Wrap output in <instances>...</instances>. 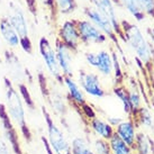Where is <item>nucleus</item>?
I'll return each mask as SVG.
<instances>
[{
  "instance_id": "nucleus-1",
  "label": "nucleus",
  "mask_w": 154,
  "mask_h": 154,
  "mask_svg": "<svg viewBox=\"0 0 154 154\" xmlns=\"http://www.w3.org/2000/svg\"><path fill=\"white\" fill-rule=\"evenodd\" d=\"M4 63L8 72V78L11 80L14 86L17 87V91L24 100V103L30 111H34L36 109V103L30 94L29 88L27 86V81L29 85L33 83V75L23 65L22 61L19 60V57L15 54L13 50L9 48L5 50Z\"/></svg>"
},
{
  "instance_id": "nucleus-2",
  "label": "nucleus",
  "mask_w": 154,
  "mask_h": 154,
  "mask_svg": "<svg viewBox=\"0 0 154 154\" xmlns=\"http://www.w3.org/2000/svg\"><path fill=\"white\" fill-rule=\"evenodd\" d=\"M2 81H4L5 96H6L5 106L7 108L9 117L13 120L14 124L16 125V127L19 129L20 136L24 138V141L27 144H30L34 140V135L26 120L24 100L17 91L16 87L14 86L11 80L8 78V75H4Z\"/></svg>"
},
{
  "instance_id": "nucleus-3",
  "label": "nucleus",
  "mask_w": 154,
  "mask_h": 154,
  "mask_svg": "<svg viewBox=\"0 0 154 154\" xmlns=\"http://www.w3.org/2000/svg\"><path fill=\"white\" fill-rule=\"evenodd\" d=\"M120 27L125 38L124 43L127 44L134 51L136 60L151 72V66L153 65L152 62L154 57L153 47L151 43L135 24L128 20H120Z\"/></svg>"
},
{
  "instance_id": "nucleus-4",
  "label": "nucleus",
  "mask_w": 154,
  "mask_h": 154,
  "mask_svg": "<svg viewBox=\"0 0 154 154\" xmlns=\"http://www.w3.org/2000/svg\"><path fill=\"white\" fill-rule=\"evenodd\" d=\"M37 83L42 97L53 112L59 117H63L68 112V101L64 94H61L60 90L43 72L37 73Z\"/></svg>"
},
{
  "instance_id": "nucleus-5",
  "label": "nucleus",
  "mask_w": 154,
  "mask_h": 154,
  "mask_svg": "<svg viewBox=\"0 0 154 154\" xmlns=\"http://www.w3.org/2000/svg\"><path fill=\"white\" fill-rule=\"evenodd\" d=\"M42 115L46 125L47 142L55 154H71V143L65 136L63 131L55 124L51 112L45 106H42Z\"/></svg>"
},
{
  "instance_id": "nucleus-6",
  "label": "nucleus",
  "mask_w": 154,
  "mask_h": 154,
  "mask_svg": "<svg viewBox=\"0 0 154 154\" xmlns=\"http://www.w3.org/2000/svg\"><path fill=\"white\" fill-rule=\"evenodd\" d=\"M9 9H10V13H9L8 19L19 37V43H20L22 50L28 55H33L34 46L29 37L25 14L15 2H9Z\"/></svg>"
},
{
  "instance_id": "nucleus-7",
  "label": "nucleus",
  "mask_w": 154,
  "mask_h": 154,
  "mask_svg": "<svg viewBox=\"0 0 154 154\" xmlns=\"http://www.w3.org/2000/svg\"><path fill=\"white\" fill-rule=\"evenodd\" d=\"M0 125L2 129V136L11 147L14 154H25L20 143V137H19L20 133H18L16 125L10 119L4 103H0Z\"/></svg>"
},
{
  "instance_id": "nucleus-8",
  "label": "nucleus",
  "mask_w": 154,
  "mask_h": 154,
  "mask_svg": "<svg viewBox=\"0 0 154 154\" xmlns=\"http://www.w3.org/2000/svg\"><path fill=\"white\" fill-rule=\"evenodd\" d=\"M38 51L41 53V56L43 59L45 66L48 70V72L51 73V75L54 78V80L59 85L63 86V74H62V71H61L57 59H56L55 50H54V47L52 46L48 38H46L45 36L39 38Z\"/></svg>"
},
{
  "instance_id": "nucleus-9",
  "label": "nucleus",
  "mask_w": 154,
  "mask_h": 154,
  "mask_svg": "<svg viewBox=\"0 0 154 154\" xmlns=\"http://www.w3.org/2000/svg\"><path fill=\"white\" fill-rule=\"evenodd\" d=\"M83 13L87 16L88 20L92 23L99 30H101L103 34L107 36V38H109L112 43L115 44L120 54L124 55L123 50L120 48L119 45V38L117 37L115 30H114V27L111 25V23L109 22V19L106 16H103L101 13H99L98 10L94 9V7H85L83 8Z\"/></svg>"
},
{
  "instance_id": "nucleus-10",
  "label": "nucleus",
  "mask_w": 154,
  "mask_h": 154,
  "mask_svg": "<svg viewBox=\"0 0 154 154\" xmlns=\"http://www.w3.org/2000/svg\"><path fill=\"white\" fill-rule=\"evenodd\" d=\"M78 83L85 94H89L94 98H103L108 94L103 87L99 75L94 72L80 70L78 75Z\"/></svg>"
},
{
  "instance_id": "nucleus-11",
  "label": "nucleus",
  "mask_w": 154,
  "mask_h": 154,
  "mask_svg": "<svg viewBox=\"0 0 154 154\" xmlns=\"http://www.w3.org/2000/svg\"><path fill=\"white\" fill-rule=\"evenodd\" d=\"M77 25L80 42L83 45L103 44L107 42V36L88 19H74Z\"/></svg>"
},
{
  "instance_id": "nucleus-12",
  "label": "nucleus",
  "mask_w": 154,
  "mask_h": 154,
  "mask_svg": "<svg viewBox=\"0 0 154 154\" xmlns=\"http://www.w3.org/2000/svg\"><path fill=\"white\" fill-rule=\"evenodd\" d=\"M63 86L66 89L65 98L68 103L70 105V107L75 109L78 114L80 115L82 106H85L88 103L83 90L79 86V83L73 79V77H69V75H63Z\"/></svg>"
},
{
  "instance_id": "nucleus-13",
  "label": "nucleus",
  "mask_w": 154,
  "mask_h": 154,
  "mask_svg": "<svg viewBox=\"0 0 154 154\" xmlns=\"http://www.w3.org/2000/svg\"><path fill=\"white\" fill-rule=\"evenodd\" d=\"M87 63L94 68L103 77H111L114 74V64H112V57L108 51H99L97 53L88 52L86 53Z\"/></svg>"
},
{
  "instance_id": "nucleus-14",
  "label": "nucleus",
  "mask_w": 154,
  "mask_h": 154,
  "mask_svg": "<svg viewBox=\"0 0 154 154\" xmlns=\"http://www.w3.org/2000/svg\"><path fill=\"white\" fill-rule=\"evenodd\" d=\"M57 38L77 54L79 52L81 42H80V36H79V32H78L74 19L65 20L63 23V25L57 29Z\"/></svg>"
},
{
  "instance_id": "nucleus-15",
  "label": "nucleus",
  "mask_w": 154,
  "mask_h": 154,
  "mask_svg": "<svg viewBox=\"0 0 154 154\" xmlns=\"http://www.w3.org/2000/svg\"><path fill=\"white\" fill-rule=\"evenodd\" d=\"M92 4L94 9H97L99 13H101L103 16L109 19V22L111 23V25L114 27L117 37L122 39L123 42L125 41L123 32H122V27H120V22L117 18L115 10V4L112 2V0H89Z\"/></svg>"
},
{
  "instance_id": "nucleus-16",
  "label": "nucleus",
  "mask_w": 154,
  "mask_h": 154,
  "mask_svg": "<svg viewBox=\"0 0 154 154\" xmlns=\"http://www.w3.org/2000/svg\"><path fill=\"white\" fill-rule=\"evenodd\" d=\"M56 53V59L60 65V69L63 75L73 77V60L75 53L72 52L64 43H62L60 39L55 38V46H54Z\"/></svg>"
},
{
  "instance_id": "nucleus-17",
  "label": "nucleus",
  "mask_w": 154,
  "mask_h": 154,
  "mask_svg": "<svg viewBox=\"0 0 154 154\" xmlns=\"http://www.w3.org/2000/svg\"><path fill=\"white\" fill-rule=\"evenodd\" d=\"M137 133H138L137 126L135 124V120L133 119L132 117H128V118L124 119L120 124H118L115 127L116 135L131 147H133L134 144H135Z\"/></svg>"
},
{
  "instance_id": "nucleus-18",
  "label": "nucleus",
  "mask_w": 154,
  "mask_h": 154,
  "mask_svg": "<svg viewBox=\"0 0 154 154\" xmlns=\"http://www.w3.org/2000/svg\"><path fill=\"white\" fill-rule=\"evenodd\" d=\"M86 125L94 135L98 136V138H103V140L109 141L111 136L115 134V128L108 123L107 120L103 119L98 116H96V117L91 118L90 120H88Z\"/></svg>"
},
{
  "instance_id": "nucleus-19",
  "label": "nucleus",
  "mask_w": 154,
  "mask_h": 154,
  "mask_svg": "<svg viewBox=\"0 0 154 154\" xmlns=\"http://www.w3.org/2000/svg\"><path fill=\"white\" fill-rule=\"evenodd\" d=\"M0 34L4 37L5 42L10 47L14 48V47L20 46L19 37H18L15 28L11 25V23L9 22L8 17L0 18Z\"/></svg>"
},
{
  "instance_id": "nucleus-20",
  "label": "nucleus",
  "mask_w": 154,
  "mask_h": 154,
  "mask_svg": "<svg viewBox=\"0 0 154 154\" xmlns=\"http://www.w3.org/2000/svg\"><path fill=\"white\" fill-rule=\"evenodd\" d=\"M133 150L134 154H154V143L145 132L140 131L137 133Z\"/></svg>"
},
{
  "instance_id": "nucleus-21",
  "label": "nucleus",
  "mask_w": 154,
  "mask_h": 154,
  "mask_svg": "<svg viewBox=\"0 0 154 154\" xmlns=\"http://www.w3.org/2000/svg\"><path fill=\"white\" fill-rule=\"evenodd\" d=\"M135 120L137 128H144V129H152L154 127V120L152 111L149 108V106H142L134 114L132 117Z\"/></svg>"
},
{
  "instance_id": "nucleus-22",
  "label": "nucleus",
  "mask_w": 154,
  "mask_h": 154,
  "mask_svg": "<svg viewBox=\"0 0 154 154\" xmlns=\"http://www.w3.org/2000/svg\"><path fill=\"white\" fill-rule=\"evenodd\" d=\"M127 91H128L129 103H131V106H132L133 116H134V114L143 106L141 88L138 87L137 82L135 81V79H133V78L129 79V87L127 88Z\"/></svg>"
},
{
  "instance_id": "nucleus-23",
  "label": "nucleus",
  "mask_w": 154,
  "mask_h": 154,
  "mask_svg": "<svg viewBox=\"0 0 154 154\" xmlns=\"http://www.w3.org/2000/svg\"><path fill=\"white\" fill-rule=\"evenodd\" d=\"M112 94H115L116 98L120 101L125 114L128 116V117H133V110H132L131 103H129L128 91H127V88L124 86V83L119 85V86H114V88H112Z\"/></svg>"
},
{
  "instance_id": "nucleus-24",
  "label": "nucleus",
  "mask_w": 154,
  "mask_h": 154,
  "mask_svg": "<svg viewBox=\"0 0 154 154\" xmlns=\"http://www.w3.org/2000/svg\"><path fill=\"white\" fill-rule=\"evenodd\" d=\"M71 154H94L89 140L83 136H75L71 142Z\"/></svg>"
},
{
  "instance_id": "nucleus-25",
  "label": "nucleus",
  "mask_w": 154,
  "mask_h": 154,
  "mask_svg": "<svg viewBox=\"0 0 154 154\" xmlns=\"http://www.w3.org/2000/svg\"><path fill=\"white\" fill-rule=\"evenodd\" d=\"M119 1L120 5L127 9V11L136 19L137 22H142V20L145 19L146 15L143 11L142 6L138 0H119Z\"/></svg>"
},
{
  "instance_id": "nucleus-26",
  "label": "nucleus",
  "mask_w": 154,
  "mask_h": 154,
  "mask_svg": "<svg viewBox=\"0 0 154 154\" xmlns=\"http://www.w3.org/2000/svg\"><path fill=\"white\" fill-rule=\"evenodd\" d=\"M110 146L111 154H134L133 147L127 145L124 141H122L116 134H114L111 138L108 141Z\"/></svg>"
},
{
  "instance_id": "nucleus-27",
  "label": "nucleus",
  "mask_w": 154,
  "mask_h": 154,
  "mask_svg": "<svg viewBox=\"0 0 154 154\" xmlns=\"http://www.w3.org/2000/svg\"><path fill=\"white\" fill-rule=\"evenodd\" d=\"M55 4L59 14H62V15L72 14L78 8V4L75 0H55Z\"/></svg>"
},
{
  "instance_id": "nucleus-28",
  "label": "nucleus",
  "mask_w": 154,
  "mask_h": 154,
  "mask_svg": "<svg viewBox=\"0 0 154 154\" xmlns=\"http://www.w3.org/2000/svg\"><path fill=\"white\" fill-rule=\"evenodd\" d=\"M111 57H112V64H114V75H115V86H119L124 83V77L125 74L122 70V65L119 63L118 56L114 50L111 53Z\"/></svg>"
},
{
  "instance_id": "nucleus-29",
  "label": "nucleus",
  "mask_w": 154,
  "mask_h": 154,
  "mask_svg": "<svg viewBox=\"0 0 154 154\" xmlns=\"http://www.w3.org/2000/svg\"><path fill=\"white\" fill-rule=\"evenodd\" d=\"M39 1L47 9L50 22L55 25L56 22H57V16H59V11H57V8H56L55 0H39Z\"/></svg>"
},
{
  "instance_id": "nucleus-30",
  "label": "nucleus",
  "mask_w": 154,
  "mask_h": 154,
  "mask_svg": "<svg viewBox=\"0 0 154 154\" xmlns=\"http://www.w3.org/2000/svg\"><path fill=\"white\" fill-rule=\"evenodd\" d=\"M92 151L94 154H111L109 143L103 138H96L92 143Z\"/></svg>"
},
{
  "instance_id": "nucleus-31",
  "label": "nucleus",
  "mask_w": 154,
  "mask_h": 154,
  "mask_svg": "<svg viewBox=\"0 0 154 154\" xmlns=\"http://www.w3.org/2000/svg\"><path fill=\"white\" fill-rule=\"evenodd\" d=\"M146 16L154 18V0H138Z\"/></svg>"
},
{
  "instance_id": "nucleus-32",
  "label": "nucleus",
  "mask_w": 154,
  "mask_h": 154,
  "mask_svg": "<svg viewBox=\"0 0 154 154\" xmlns=\"http://www.w3.org/2000/svg\"><path fill=\"white\" fill-rule=\"evenodd\" d=\"M0 154H14L11 147L9 146L1 134H0Z\"/></svg>"
},
{
  "instance_id": "nucleus-33",
  "label": "nucleus",
  "mask_w": 154,
  "mask_h": 154,
  "mask_svg": "<svg viewBox=\"0 0 154 154\" xmlns=\"http://www.w3.org/2000/svg\"><path fill=\"white\" fill-rule=\"evenodd\" d=\"M27 8L29 10V13L34 16L35 18H37V2L36 0H25Z\"/></svg>"
},
{
  "instance_id": "nucleus-34",
  "label": "nucleus",
  "mask_w": 154,
  "mask_h": 154,
  "mask_svg": "<svg viewBox=\"0 0 154 154\" xmlns=\"http://www.w3.org/2000/svg\"><path fill=\"white\" fill-rule=\"evenodd\" d=\"M41 142H42V144H43V147H44V150H45V153H46V154H55V153H54V151L52 150L50 143L47 142L46 136H41Z\"/></svg>"
},
{
  "instance_id": "nucleus-35",
  "label": "nucleus",
  "mask_w": 154,
  "mask_h": 154,
  "mask_svg": "<svg viewBox=\"0 0 154 154\" xmlns=\"http://www.w3.org/2000/svg\"><path fill=\"white\" fill-rule=\"evenodd\" d=\"M106 120H107L108 123H109V124L115 128L116 126H117L118 124H120L124 119H123V118H120V117H110V116H109V117H107V119Z\"/></svg>"
},
{
  "instance_id": "nucleus-36",
  "label": "nucleus",
  "mask_w": 154,
  "mask_h": 154,
  "mask_svg": "<svg viewBox=\"0 0 154 154\" xmlns=\"http://www.w3.org/2000/svg\"><path fill=\"white\" fill-rule=\"evenodd\" d=\"M149 33H150V38H151V42H152V47H153V52H154V28L149 30Z\"/></svg>"
},
{
  "instance_id": "nucleus-37",
  "label": "nucleus",
  "mask_w": 154,
  "mask_h": 154,
  "mask_svg": "<svg viewBox=\"0 0 154 154\" xmlns=\"http://www.w3.org/2000/svg\"><path fill=\"white\" fill-rule=\"evenodd\" d=\"M151 103H152V106L154 107V91L153 94H152V96H151Z\"/></svg>"
},
{
  "instance_id": "nucleus-38",
  "label": "nucleus",
  "mask_w": 154,
  "mask_h": 154,
  "mask_svg": "<svg viewBox=\"0 0 154 154\" xmlns=\"http://www.w3.org/2000/svg\"><path fill=\"white\" fill-rule=\"evenodd\" d=\"M0 63H1V59H0Z\"/></svg>"
}]
</instances>
